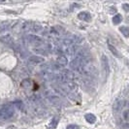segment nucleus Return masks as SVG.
I'll return each instance as SVG.
<instances>
[{
	"mask_svg": "<svg viewBox=\"0 0 129 129\" xmlns=\"http://www.w3.org/2000/svg\"><path fill=\"white\" fill-rule=\"evenodd\" d=\"M124 105V102L122 101H119V100H116V103H115V110L118 111L122 108V106Z\"/></svg>",
	"mask_w": 129,
	"mask_h": 129,
	"instance_id": "obj_14",
	"label": "nucleus"
},
{
	"mask_svg": "<svg viewBox=\"0 0 129 129\" xmlns=\"http://www.w3.org/2000/svg\"><path fill=\"white\" fill-rule=\"evenodd\" d=\"M122 21V16L120 14H116L113 17V22L114 24H118Z\"/></svg>",
	"mask_w": 129,
	"mask_h": 129,
	"instance_id": "obj_11",
	"label": "nucleus"
},
{
	"mask_svg": "<svg viewBox=\"0 0 129 129\" xmlns=\"http://www.w3.org/2000/svg\"><path fill=\"white\" fill-rule=\"evenodd\" d=\"M119 31L121 32V34H122L125 38H129V27L128 26H125V25L120 26V27H119Z\"/></svg>",
	"mask_w": 129,
	"mask_h": 129,
	"instance_id": "obj_10",
	"label": "nucleus"
},
{
	"mask_svg": "<svg viewBox=\"0 0 129 129\" xmlns=\"http://www.w3.org/2000/svg\"><path fill=\"white\" fill-rule=\"evenodd\" d=\"M108 48H109V50H110V52L117 58H121L122 57V55H121V53L118 52V50L116 49V47H114L113 45H111V44H108Z\"/></svg>",
	"mask_w": 129,
	"mask_h": 129,
	"instance_id": "obj_5",
	"label": "nucleus"
},
{
	"mask_svg": "<svg viewBox=\"0 0 129 129\" xmlns=\"http://www.w3.org/2000/svg\"><path fill=\"white\" fill-rule=\"evenodd\" d=\"M128 52H129V48H128Z\"/></svg>",
	"mask_w": 129,
	"mask_h": 129,
	"instance_id": "obj_19",
	"label": "nucleus"
},
{
	"mask_svg": "<svg viewBox=\"0 0 129 129\" xmlns=\"http://www.w3.org/2000/svg\"><path fill=\"white\" fill-rule=\"evenodd\" d=\"M84 118H85V120H86L87 122L90 123V124H93V123L96 122V116H94L93 114H90V113L86 114V115L84 116Z\"/></svg>",
	"mask_w": 129,
	"mask_h": 129,
	"instance_id": "obj_8",
	"label": "nucleus"
},
{
	"mask_svg": "<svg viewBox=\"0 0 129 129\" xmlns=\"http://www.w3.org/2000/svg\"><path fill=\"white\" fill-rule=\"evenodd\" d=\"M28 61L32 64H37V63H40V62H43L44 61V58L41 57V56H37V55H33V56H30L28 58Z\"/></svg>",
	"mask_w": 129,
	"mask_h": 129,
	"instance_id": "obj_7",
	"label": "nucleus"
},
{
	"mask_svg": "<svg viewBox=\"0 0 129 129\" xmlns=\"http://www.w3.org/2000/svg\"><path fill=\"white\" fill-rule=\"evenodd\" d=\"M28 41L32 44H35V45H38V44H41L42 43V39L38 37V36H35V35H29L28 37Z\"/></svg>",
	"mask_w": 129,
	"mask_h": 129,
	"instance_id": "obj_6",
	"label": "nucleus"
},
{
	"mask_svg": "<svg viewBox=\"0 0 129 129\" xmlns=\"http://www.w3.org/2000/svg\"><path fill=\"white\" fill-rule=\"evenodd\" d=\"M101 65H102L103 70L105 71V73H106V76H108L109 73H110V66H109L108 57H107L105 54H102V56H101Z\"/></svg>",
	"mask_w": 129,
	"mask_h": 129,
	"instance_id": "obj_3",
	"label": "nucleus"
},
{
	"mask_svg": "<svg viewBox=\"0 0 129 129\" xmlns=\"http://www.w3.org/2000/svg\"><path fill=\"white\" fill-rule=\"evenodd\" d=\"M56 61H57L58 64L61 65V66H65V65L68 64V59H67V57L65 55H59Z\"/></svg>",
	"mask_w": 129,
	"mask_h": 129,
	"instance_id": "obj_9",
	"label": "nucleus"
},
{
	"mask_svg": "<svg viewBox=\"0 0 129 129\" xmlns=\"http://www.w3.org/2000/svg\"><path fill=\"white\" fill-rule=\"evenodd\" d=\"M50 100H52V101H51V102H52V103H53V104H56V105H57V104H59V103H60V99H59V98H58V97H56V96L51 97V98H50Z\"/></svg>",
	"mask_w": 129,
	"mask_h": 129,
	"instance_id": "obj_16",
	"label": "nucleus"
},
{
	"mask_svg": "<svg viewBox=\"0 0 129 129\" xmlns=\"http://www.w3.org/2000/svg\"><path fill=\"white\" fill-rule=\"evenodd\" d=\"M78 18L84 21H89L91 19V15L86 11H83V12L78 14Z\"/></svg>",
	"mask_w": 129,
	"mask_h": 129,
	"instance_id": "obj_4",
	"label": "nucleus"
},
{
	"mask_svg": "<svg viewBox=\"0 0 129 129\" xmlns=\"http://www.w3.org/2000/svg\"><path fill=\"white\" fill-rule=\"evenodd\" d=\"M122 9L125 12H129V4H127V3L122 4Z\"/></svg>",
	"mask_w": 129,
	"mask_h": 129,
	"instance_id": "obj_18",
	"label": "nucleus"
},
{
	"mask_svg": "<svg viewBox=\"0 0 129 129\" xmlns=\"http://www.w3.org/2000/svg\"><path fill=\"white\" fill-rule=\"evenodd\" d=\"M66 129H80V126L79 125H76V124H69Z\"/></svg>",
	"mask_w": 129,
	"mask_h": 129,
	"instance_id": "obj_17",
	"label": "nucleus"
},
{
	"mask_svg": "<svg viewBox=\"0 0 129 129\" xmlns=\"http://www.w3.org/2000/svg\"><path fill=\"white\" fill-rule=\"evenodd\" d=\"M14 115H15V107L13 104L0 105V119L1 120L10 119Z\"/></svg>",
	"mask_w": 129,
	"mask_h": 129,
	"instance_id": "obj_1",
	"label": "nucleus"
},
{
	"mask_svg": "<svg viewBox=\"0 0 129 129\" xmlns=\"http://www.w3.org/2000/svg\"><path fill=\"white\" fill-rule=\"evenodd\" d=\"M30 81L29 80H22V82H21V86L22 87H24V88H28V87H30Z\"/></svg>",
	"mask_w": 129,
	"mask_h": 129,
	"instance_id": "obj_15",
	"label": "nucleus"
},
{
	"mask_svg": "<svg viewBox=\"0 0 129 129\" xmlns=\"http://www.w3.org/2000/svg\"><path fill=\"white\" fill-rule=\"evenodd\" d=\"M66 52H67V53H68L69 55H73V54L76 52V47H75V46H69V47L67 48Z\"/></svg>",
	"mask_w": 129,
	"mask_h": 129,
	"instance_id": "obj_13",
	"label": "nucleus"
},
{
	"mask_svg": "<svg viewBox=\"0 0 129 129\" xmlns=\"http://www.w3.org/2000/svg\"><path fill=\"white\" fill-rule=\"evenodd\" d=\"M84 59L82 56H77L70 62V68L72 70H80L84 66Z\"/></svg>",
	"mask_w": 129,
	"mask_h": 129,
	"instance_id": "obj_2",
	"label": "nucleus"
},
{
	"mask_svg": "<svg viewBox=\"0 0 129 129\" xmlns=\"http://www.w3.org/2000/svg\"><path fill=\"white\" fill-rule=\"evenodd\" d=\"M14 107L16 108V109H19V110H23V108H24V106H23V103L21 102V101H16V102H14L13 103Z\"/></svg>",
	"mask_w": 129,
	"mask_h": 129,
	"instance_id": "obj_12",
	"label": "nucleus"
}]
</instances>
